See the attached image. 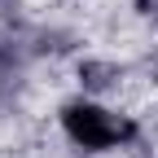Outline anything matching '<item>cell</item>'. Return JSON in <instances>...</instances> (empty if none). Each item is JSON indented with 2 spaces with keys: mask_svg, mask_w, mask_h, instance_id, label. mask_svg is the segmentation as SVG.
Returning a JSON list of instances; mask_svg holds the SVG:
<instances>
[{
  "mask_svg": "<svg viewBox=\"0 0 158 158\" xmlns=\"http://www.w3.org/2000/svg\"><path fill=\"white\" fill-rule=\"evenodd\" d=\"M57 127H62V136L75 149H84V154H114V149H127L136 136H141L136 118L123 114V110H114L101 97H70V101H62Z\"/></svg>",
  "mask_w": 158,
  "mask_h": 158,
  "instance_id": "obj_1",
  "label": "cell"
}]
</instances>
